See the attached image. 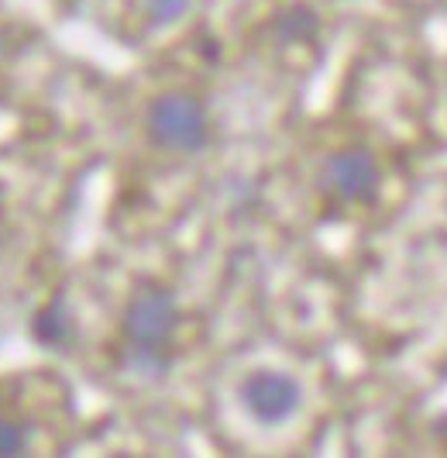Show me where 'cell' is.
Masks as SVG:
<instances>
[{"instance_id":"obj_8","label":"cell","mask_w":447,"mask_h":458,"mask_svg":"<svg viewBox=\"0 0 447 458\" xmlns=\"http://www.w3.org/2000/svg\"><path fill=\"white\" fill-rule=\"evenodd\" d=\"M28 448H31V424L14 413H0V458L24 455Z\"/></svg>"},{"instance_id":"obj_5","label":"cell","mask_w":447,"mask_h":458,"mask_svg":"<svg viewBox=\"0 0 447 458\" xmlns=\"http://www.w3.org/2000/svg\"><path fill=\"white\" fill-rule=\"evenodd\" d=\"M28 338L52 355H69L80 344V318L66 293H52L35 307V314L28 318Z\"/></svg>"},{"instance_id":"obj_7","label":"cell","mask_w":447,"mask_h":458,"mask_svg":"<svg viewBox=\"0 0 447 458\" xmlns=\"http://www.w3.org/2000/svg\"><path fill=\"white\" fill-rule=\"evenodd\" d=\"M173 362H176V355L162 352V348H121V369L138 379H162V376H169Z\"/></svg>"},{"instance_id":"obj_9","label":"cell","mask_w":447,"mask_h":458,"mask_svg":"<svg viewBox=\"0 0 447 458\" xmlns=\"http://www.w3.org/2000/svg\"><path fill=\"white\" fill-rule=\"evenodd\" d=\"M141 7H145V18L156 28H169L193 11V0H141Z\"/></svg>"},{"instance_id":"obj_4","label":"cell","mask_w":447,"mask_h":458,"mask_svg":"<svg viewBox=\"0 0 447 458\" xmlns=\"http://www.w3.org/2000/svg\"><path fill=\"white\" fill-rule=\"evenodd\" d=\"M320 186L341 204H372L379 197L382 165L372 148L348 145L331 152L320 165Z\"/></svg>"},{"instance_id":"obj_1","label":"cell","mask_w":447,"mask_h":458,"mask_svg":"<svg viewBox=\"0 0 447 458\" xmlns=\"http://www.w3.org/2000/svg\"><path fill=\"white\" fill-rule=\"evenodd\" d=\"M145 131L152 145L176 152V156H197L214 138V121L210 111L197 93L169 90L158 93L145 111Z\"/></svg>"},{"instance_id":"obj_6","label":"cell","mask_w":447,"mask_h":458,"mask_svg":"<svg viewBox=\"0 0 447 458\" xmlns=\"http://www.w3.org/2000/svg\"><path fill=\"white\" fill-rule=\"evenodd\" d=\"M268 31L279 46H303V42H313L320 35V14L313 11L310 4L296 0V4H286L272 14L268 21Z\"/></svg>"},{"instance_id":"obj_2","label":"cell","mask_w":447,"mask_h":458,"mask_svg":"<svg viewBox=\"0 0 447 458\" xmlns=\"http://www.w3.org/2000/svg\"><path fill=\"white\" fill-rule=\"evenodd\" d=\"M179 321V297L162 283H141L121 314V348H162L173 352Z\"/></svg>"},{"instance_id":"obj_3","label":"cell","mask_w":447,"mask_h":458,"mask_svg":"<svg viewBox=\"0 0 447 458\" xmlns=\"http://www.w3.org/2000/svg\"><path fill=\"white\" fill-rule=\"evenodd\" d=\"M303 383L286 372V369H251L241 386H238V403L241 411L258 424V428H283L296 413L303 411Z\"/></svg>"}]
</instances>
